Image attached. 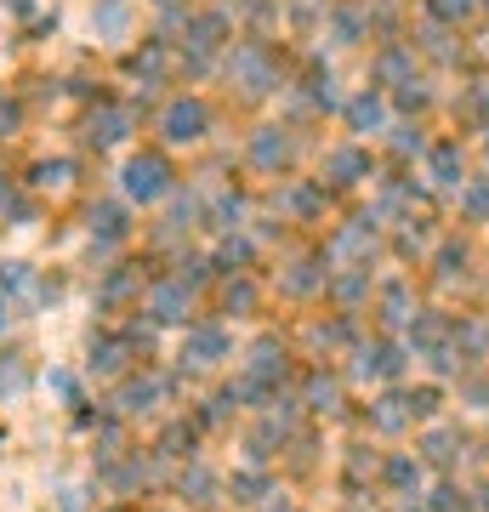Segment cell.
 <instances>
[{
  "instance_id": "obj_4",
  "label": "cell",
  "mask_w": 489,
  "mask_h": 512,
  "mask_svg": "<svg viewBox=\"0 0 489 512\" xmlns=\"http://www.w3.org/2000/svg\"><path fill=\"white\" fill-rule=\"evenodd\" d=\"M6 200H12V183H6V177H0V211H6Z\"/></svg>"
},
{
  "instance_id": "obj_2",
  "label": "cell",
  "mask_w": 489,
  "mask_h": 512,
  "mask_svg": "<svg viewBox=\"0 0 489 512\" xmlns=\"http://www.w3.org/2000/svg\"><path fill=\"white\" fill-rule=\"evenodd\" d=\"M18 126H23V109L0 97V137H18Z\"/></svg>"
},
{
  "instance_id": "obj_3",
  "label": "cell",
  "mask_w": 489,
  "mask_h": 512,
  "mask_svg": "<svg viewBox=\"0 0 489 512\" xmlns=\"http://www.w3.org/2000/svg\"><path fill=\"white\" fill-rule=\"evenodd\" d=\"M131 188H143V194H154V188H160V177H154V165H131Z\"/></svg>"
},
{
  "instance_id": "obj_5",
  "label": "cell",
  "mask_w": 489,
  "mask_h": 512,
  "mask_svg": "<svg viewBox=\"0 0 489 512\" xmlns=\"http://www.w3.org/2000/svg\"><path fill=\"white\" fill-rule=\"evenodd\" d=\"M6 319H12V313H6V302H0V336H6Z\"/></svg>"
},
{
  "instance_id": "obj_1",
  "label": "cell",
  "mask_w": 489,
  "mask_h": 512,
  "mask_svg": "<svg viewBox=\"0 0 489 512\" xmlns=\"http://www.w3.org/2000/svg\"><path fill=\"white\" fill-rule=\"evenodd\" d=\"M63 177H69V165H63V160H40L29 183H35V188H63Z\"/></svg>"
}]
</instances>
